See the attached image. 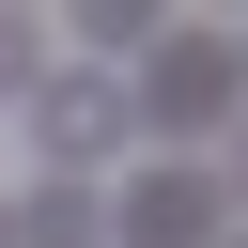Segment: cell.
<instances>
[{"mask_svg":"<svg viewBox=\"0 0 248 248\" xmlns=\"http://www.w3.org/2000/svg\"><path fill=\"white\" fill-rule=\"evenodd\" d=\"M108 232H124V248H232V170H217V155H155Z\"/></svg>","mask_w":248,"mask_h":248,"instance_id":"1","label":"cell"},{"mask_svg":"<svg viewBox=\"0 0 248 248\" xmlns=\"http://www.w3.org/2000/svg\"><path fill=\"white\" fill-rule=\"evenodd\" d=\"M124 108H140V124L170 140V155H217V108H232V46H217V31H186V46H155V78H140Z\"/></svg>","mask_w":248,"mask_h":248,"instance_id":"2","label":"cell"},{"mask_svg":"<svg viewBox=\"0 0 248 248\" xmlns=\"http://www.w3.org/2000/svg\"><path fill=\"white\" fill-rule=\"evenodd\" d=\"M124 78H31V155H46V186H78V170H108L124 155Z\"/></svg>","mask_w":248,"mask_h":248,"instance_id":"3","label":"cell"},{"mask_svg":"<svg viewBox=\"0 0 248 248\" xmlns=\"http://www.w3.org/2000/svg\"><path fill=\"white\" fill-rule=\"evenodd\" d=\"M0 232H16V248H108V202H93V186H31Z\"/></svg>","mask_w":248,"mask_h":248,"instance_id":"4","label":"cell"},{"mask_svg":"<svg viewBox=\"0 0 248 248\" xmlns=\"http://www.w3.org/2000/svg\"><path fill=\"white\" fill-rule=\"evenodd\" d=\"M0 93H31V31H16V16H0Z\"/></svg>","mask_w":248,"mask_h":248,"instance_id":"5","label":"cell"},{"mask_svg":"<svg viewBox=\"0 0 248 248\" xmlns=\"http://www.w3.org/2000/svg\"><path fill=\"white\" fill-rule=\"evenodd\" d=\"M0 248H16V232H0Z\"/></svg>","mask_w":248,"mask_h":248,"instance_id":"6","label":"cell"}]
</instances>
